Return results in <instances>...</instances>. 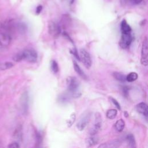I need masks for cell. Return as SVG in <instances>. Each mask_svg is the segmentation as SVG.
<instances>
[{
    "label": "cell",
    "mask_w": 148,
    "mask_h": 148,
    "mask_svg": "<svg viewBox=\"0 0 148 148\" xmlns=\"http://www.w3.org/2000/svg\"><path fill=\"white\" fill-rule=\"evenodd\" d=\"M120 29L121 33H130L131 32V27L125 20H123L121 21L120 25Z\"/></svg>",
    "instance_id": "cell-15"
},
{
    "label": "cell",
    "mask_w": 148,
    "mask_h": 148,
    "mask_svg": "<svg viewBox=\"0 0 148 148\" xmlns=\"http://www.w3.org/2000/svg\"><path fill=\"white\" fill-rule=\"evenodd\" d=\"M76 120V113H72L70 117H69V119L67 120L66 123H67V125L68 127H71L72 125L73 124V123L75 122Z\"/></svg>",
    "instance_id": "cell-23"
},
{
    "label": "cell",
    "mask_w": 148,
    "mask_h": 148,
    "mask_svg": "<svg viewBox=\"0 0 148 148\" xmlns=\"http://www.w3.org/2000/svg\"><path fill=\"white\" fill-rule=\"evenodd\" d=\"M126 141L129 147H136V141L134 135L131 134H129L126 136Z\"/></svg>",
    "instance_id": "cell-16"
},
{
    "label": "cell",
    "mask_w": 148,
    "mask_h": 148,
    "mask_svg": "<svg viewBox=\"0 0 148 148\" xmlns=\"http://www.w3.org/2000/svg\"><path fill=\"white\" fill-rule=\"evenodd\" d=\"M48 32L53 38H57L61 33L60 26L56 23L51 21L48 24Z\"/></svg>",
    "instance_id": "cell-7"
},
{
    "label": "cell",
    "mask_w": 148,
    "mask_h": 148,
    "mask_svg": "<svg viewBox=\"0 0 148 148\" xmlns=\"http://www.w3.org/2000/svg\"><path fill=\"white\" fill-rule=\"evenodd\" d=\"M8 147H14V148H16V147H20V145H19V144H18L17 142H13V143H10V144L8 145Z\"/></svg>",
    "instance_id": "cell-28"
},
{
    "label": "cell",
    "mask_w": 148,
    "mask_h": 148,
    "mask_svg": "<svg viewBox=\"0 0 148 148\" xmlns=\"http://www.w3.org/2000/svg\"><path fill=\"white\" fill-rule=\"evenodd\" d=\"M122 90H123V94H124V96L127 97L128 94V90H129V87L128 86H123V88H122Z\"/></svg>",
    "instance_id": "cell-27"
},
{
    "label": "cell",
    "mask_w": 148,
    "mask_h": 148,
    "mask_svg": "<svg viewBox=\"0 0 148 148\" xmlns=\"http://www.w3.org/2000/svg\"><path fill=\"white\" fill-rule=\"evenodd\" d=\"M73 1H74V0H72V1H71V2H72V3L73 2Z\"/></svg>",
    "instance_id": "cell-31"
},
{
    "label": "cell",
    "mask_w": 148,
    "mask_h": 148,
    "mask_svg": "<svg viewBox=\"0 0 148 148\" xmlns=\"http://www.w3.org/2000/svg\"><path fill=\"white\" fill-rule=\"evenodd\" d=\"M73 68L75 71V72L83 79L86 80L87 79V77L85 73L83 72V71L81 69L80 66L77 64V63L75 61H73Z\"/></svg>",
    "instance_id": "cell-14"
},
{
    "label": "cell",
    "mask_w": 148,
    "mask_h": 148,
    "mask_svg": "<svg viewBox=\"0 0 148 148\" xmlns=\"http://www.w3.org/2000/svg\"><path fill=\"white\" fill-rule=\"evenodd\" d=\"M58 98L61 102H65L69 100V96L66 94H61Z\"/></svg>",
    "instance_id": "cell-25"
},
{
    "label": "cell",
    "mask_w": 148,
    "mask_h": 148,
    "mask_svg": "<svg viewBox=\"0 0 148 148\" xmlns=\"http://www.w3.org/2000/svg\"><path fill=\"white\" fill-rule=\"evenodd\" d=\"M23 60H26L29 62H36L38 59V54L36 51L31 49L24 50L21 51Z\"/></svg>",
    "instance_id": "cell-3"
},
{
    "label": "cell",
    "mask_w": 148,
    "mask_h": 148,
    "mask_svg": "<svg viewBox=\"0 0 148 148\" xmlns=\"http://www.w3.org/2000/svg\"><path fill=\"white\" fill-rule=\"evenodd\" d=\"M117 114V111L116 109H109L106 113V117L109 119H114Z\"/></svg>",
    "instance_id": "cell-20"
},
{
    "label": "cell",
    "mask_w": 148,
    "mask_h": 148,
    "mask_svg": "<svg viewBox=\"0 0 148 148\" xmlns=\"http://www.w3.org/2000/svg\"><path fill=\"white\" fill-rule=\"evenodd\" d=\"M20 105L23 113H26L28 109V95L27 92H24L21 97Z\"/></svg>",
    "instance_id": "cell-11"
},
{
    "label": "cell",
    "mask_w": 148,
    "mask_h": 148,
    "mask_svg": "<svg viewBox=\"0 0 148 148\" xmlns=\"http://www.w3.org/2000/svg\"><path fill=\"white\" fill-rule=\"evenodd\" d=\"M113 77L122 83H124L126 82V76L124 75L123 73L119 72H114L113 73Z\"/></svg>",
    "instance_id": "cell-17"
},
{
    "label": "cell",
    "mask_w": 148,
    "mask_h": 148,
    "mask_svg": "<svg viewBox=\"0 0 148 148\" xmlns=\"http://www.w3.org/2000/svg\"><path fill=\"white\" fill-rule=\"evenodd\" d=\"M98 141H99V139L98 137L95 136V135H91L90 136L86 139L85 143L87 147H90L97 145Z\"/></svg>",
    "instance_id": "cell-13"
},
{
    "label": "cell",
    "mask_w": 148,
    "mask_h": 148,
    "mask_svg": "<svg viewBox=\"0 0 148 148\" xmlns=\"http://www.w3.org/2000/svg\"><path fill=\"white\" fill-rule=\"evenodd\" d=\"M102 125V117L99 113L97 112L95 114V120L94 123L92 127L90 128L89 133L90 135H95L97 134L99 130L101 129Z\"/></svg>",
    "instance_id": "cell-4"
},
{
    "label": "cell",
    "mask_w": 148,
    "mask_h": 148,
    "mask_svg": "<svg viewBox=\"0 0 148 148\" xmlns=\"http://www.w3.org/2000/svg\"><path fill=\"white\" fill-rule=\"evenodd\" d=\"M121 145V140L116 139L109 140L105 143H103L98 146L99 148H116L120 146Z\"/></svg>",
    "instance_id": "cell-9"
},
{
    "label": "cell",
    "mask_w": 148,
    "mask_h": 148,
    "mask_svg": "<svg viewBox=\"0 0 148 148\" xmlns=\"http://www.w3.org/2000/svg\"><path fill=\"white\" fill-rule=\"evenodd\" d=\"M133 40V37L130 33H121L119 45L123 49L128 48Z\"/></svg>",
    "instance_id": "cell-6"
},
{
    "label": "cell",
    "mask_w": 148,
    "mask_h": 148,
    "mask_svg": "<svg viewBox=\"0 0 148 148\" xmlns=\"http://www.w3.org/2000/svg\"><path fill=\"white\" fill-rule=\"evenodd\" d=\"M91 116V113L89 111L84 112L80 116L76 123V127L79 131H83L85 129L90 120Z\"/></svg>",
    "instance_id": "cell-2"
},
{
    "label": "cell",
    "mask_w": 148,
    "mask_h": 148,
    "mask_svg": "<svg viewBox=\"0 0 148 148\" xmlns=\"http://www.w3.org/2000/svg\"><path fill=\"white\" fill-rule=\"evenodd\" d=\"M13 64L11 62H4L0 63V70H6L13 66Z\"/></svg>",
    "instance_id": "cell-21"
},
{
    "label": "cell",
    "mask_w": 148,
    "mask_h": 148,
    "mask_svg": "<svg viewBox=\"0 0 148 148\" xmlns=\"http://www.w3.org/2000/svg\"><path fill=\"white\" fill-rule=\"evenodd\" d=\"M138 74L136 72H132L129 73L127 76H126V81L128 82H132L135 81L138 79Z\"/></svg>",
    "instance_id": "cell-19"
},
{
    "label": "cell",
    "mask_w": 148,
    "mask_h": 148,
    "mask_svg": "<svg viewBox=\"0 0 148 148\" xmlns=\"http://www.w3.org/2000/svg\"><path fill=\"white\" fill-rule=\"evenodd\" d=\"M11 42V37L8 34H0V49H2L9 46Z\"/></svg>",
    "instance_id": "cell-10"
},
{
    "label": "cell",
    "mask_w": 148,
    "mask_h": 148,
    "mask_svg": "<svg viewBox=\"0 0 148 148\" xmlns=\"http://www.w3.org/2000/svg\"><path fill=\"white\" fill-rule=\"evenodd\" d=\"M42 6H38V7H37V8H36V13L37 14H39L40 12H41V10H42Z\"/></svg>",
    "instance_id": "cell-30"
},
{
    "label": "cell",
    "mask_w": 148,
    "mask_h": 148,
    "mask_svg": "<svg viewBox=\"0 0 148 148\" xmlns=\"http://www.w3.org/2000/svg\"><path fill=\"white\" fill-rule=\"evenodd\" d=\"M14 137L17 139V140H20L22 138V133H21V129L20 128H17L14 134Z\"/></svg>",
    "instance_id": "cell-24"
},
{
    "label": "cell",
    "mask_w": 148,
    "mask_h": 148,
    "mask_svg": "<svg viewBox=\"0 0 148 148\" xmlns=\"http://www.w3.org/2000/svg\"><path fill=\"white\" fill-rule=\"evenodd\" d=\"M80 61L82 62L84 66L89 69L92 64V60L90 56V54L87 52L85 49H81L80 50V55H79Z\"/></svg>",
    "instance_id": "cell-5"
},
{
    "label": "cell",
    "mask_w": 148,
    "mask_h": 148,
    "mask_svg": "<svg viewBox=\"0 0 148 148\" xmlns=\"http://www.w3.org/2000/svg\"><path fill=\"white\" fill-rule=\"evenodd\" d=\"M110 99L112 102L114 104V105L119 110H120V109H121V106H120V105L119 104V102H118L116 99L113 98L112 97H110Z\"/></svg>",
    "instance_id": "cell-26"
},
{
    "label": "cell",
    "mask_w": 148,
    "mask_h": 148,
    "mask_svg": "<svg viewBox=\"0 0 148 148\" xmlns=\"http://www.w3.org/2000/svg\"><path fill=\"white\" fill-rule=\"evenodd\" d=\"M147 39L146 37L143 41L142 50H141V58L140 62L142 65L144 66H147Z\"/></svg>",
    "instance_id": "cell-8"
},
{
    "label": "cell",
    "mask_w": 148,
    "mask_h": 148,
    "mask_svg": "<svg viewBox=\"0 0 148 148\" xmlns=\"http://www.w3.org/2000/svg\"><path fill=\"white\" fill-rule=\"evenodd\" d=\"M50 67H51V71L53 72V73H57L58 71H59V68H58V64L57 62L56 61L53 60L51 61L50 63Z\"/></svg>",
    "instance_id": "cell-22"
},
{
    "label": "cell",
    "mask_w": 148,
    "mask_h": 148,
    "mask_svg": "<svg viewBox=\"0 0 148 148\" xmlns=\"http://www.w3.org/2000/svg\"><path fill=\"white\" fill-rule=\"evenodd\" d=\"M136 109L138 113L142 114L143 116L147 117L148 115L147 106V104L143 102L138 103L136 106Z\"/></svg>",
    "instance_id": "cell-12"
},
{
    "label": "cell",
    "mask_w": 148,
    "mask_h": 148,
    "mask_svg": "<svg viewBox=\"0 0 148 148\" xmlns=\"http://www.w3.org/2000/svg\"><path fill=\"white\" fill-rule=\"evenodd\" d=\"M131 3H132L134 5H138L143 0H129Z\"/></svg>",
    "instance_id": "cell-29"
},
{
    "label": "cell",
    "mask_w": 148,
    "mask_h": 148,
    "mask_svg": "<svg viewBox=\"0 0 148 148\" xmlns=\"http://www.w3.org/2000/svg\"><path fill=\"white\" fill-rule=\"evenodd\" d=\"M124 127L125 122L122 119L118 120L114 124V128L118 132H121L124 130Z\"/></svg>",
    "instance_id": "cell-18"
},
{
    "label": "cell",
    "mask_w": 148,
    "mask_h": 148,
    "mask_svg": "<svg viewBox=\"0 0 148 148\" xmlns=\"http://www.w3.org/2000/svg\"><path fill=\"white\" fill-rule=\"evenodd\" d=\"M66 83L69 94L73 97H79L80 95V83L77 78L74 76H69L66 79Z\"/></svg>",
    "instance_id": "cell-1"
}]
</instances>
